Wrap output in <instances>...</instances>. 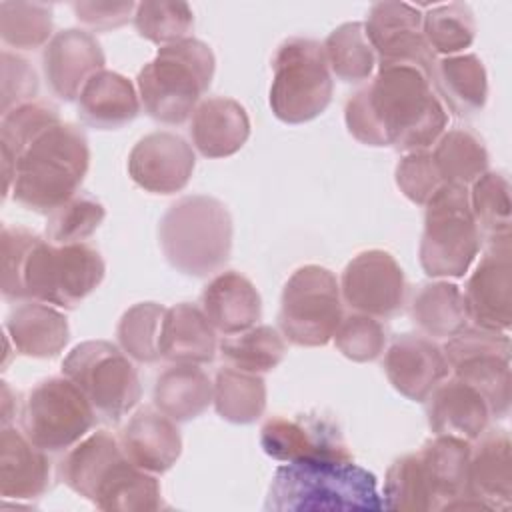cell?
<instances>
[{
	"instance_id": "4dcf8cb0",
	"label": "cell",
	"mask_w": 512,
	"mask_h": 512,
	"mask_svg": "<svg viewBox=\"0 0 512 512\" xmlns=\"http://www.w3.org/2000/svg\"><path fill=\"white\" fill-rule=\"evenodd\" d=\"M470 448V440L436 434L418 450V458L438 502V510H444L446 504L466 494Z\"/></svg>"
},
{
	"instance_id": "f6af8a7d",
	"label": "cell",
	"mask_w": 512,
	"mask_h": 512,
	"mask_svg": "<svg viewBox=\"0 0 512 512\" xmlns=\"http://www.w3.org/2000/svg\"><path fill=\"white\" fill-rule=\"evenodd\" d=\"M134 26L142 38L166 46L188 38L194 14L186 2L148 0L136 4Z\"/></svg>"
},
{
	"instance_id": "9a60e30c",
	"label": "cell",
	"mask_w": 512,
	"mask_h": 512,
	"mask_svg": "<svg viewBox=\"0 0 512 512\" xmlns=\"http://www.w3.org/2000/svg\"><path fill=\"white\" fill-rule=\"evenodd\" d=\"M366 36L378 56V64H412L430 80L436 54L424 40L422 14L404 2H376L364 22Z\"/></svg>"
},
{
	"instance_id": "52a82bcc",
	"label": "cell",
	"mask_w": 512,
	"mask_h": 512,
	"mask_svg": "<svg viewBox=\"0 0 512 512\" xmlns=\"http://www.w3.org/2000/svg\"><path fill=\"white\" fill-rule=\"evenodd\" d=\"M160 248L172 268L204 278L218 272L232 252V218L212 196L192 194L170 204L158 226Z\"/></svg>"
},
{
	"instance_id": "c3c4849f",
	"label": "cell",
	"mask_w": 512,
	"mask_h": 512,
	"mask_svg": "<svg viewBox=\"0 0 512 512\" xmlns=\"http://www.w3.org/2000/svg\"><path fill=\"white\" fill-rule=\"evenodd\" d=\"M2 66V92H0V112L2 116L26 102H34L38 94V76L32 64L8 50L0 54Z\"/></svg>"
},
{
	"instance_id": "1f68e13d",
	"label": "cell",
	"mask_w": 512,
	"mask_h": 512,
	"mask_svg": "<svg viewBox=\"0 0 512 512\" xmlns=\"http://www.w3.org/2000/svg\"><path fill=\"white\" fill-rule=\"evenodd\" d=\"M214 384L198 364H172L154 384V406L174 422L198 418L212 404Z\"/></svg>"
},
{
	"instance_id": "7a4b0ae2",
	"label": "cell",
	"mask_w": 512,
	"mask_h": 512,
	"mask_svg": "<svg viewBox=\"0 0 512 512\" xmlns=\"http://www.w3.org/2000/svg\"><path fill=\"white\" fill-rule=\"evenodd\" d=\"M0 272V290L10 302L36 300L76 308L100 286L106 264L84 242L52 244L24 226H4Z\"/></svg>"
},
{
	"instance_id": "e575fe53",
	"label": "cell",
	"mask_w": 512,
	"mask_h": 512,
	"mask_svg": "<svg viewBox=\"0 0 512 512\" xmlns=\"http://www.w3.org/2000/svg\"><path fill=\"white\" fill-rule=\"evenodd\" d=\"M212 402L220 418L232 424H252L266 410V382L260 374L222 366L214 378Z\"/></svg>"
},
{
	"instance_id": "30bf717a",
	"label": "cell",
	"mask_w": 512,
	"mask_h": 512,
	"mask_svg": "<svg viewBox=\"0 0 512 512\" xmlns=\"http://www.w3.org/2000/svg\"><path fill=\"white\" fill-rule=\"evenodd\" d=\"M62 374L84 392L96 414L108 422L126 416L142 396L130 356L108 340H86L74 346L62 362Z\"/></svg>"
},
{
	"instance_id": "d6986e66",
	"label": "cell",
	"mask_w": 512,
	"mask_h": 512,
	"mask_svg": "<svg viewBox=\"0 0 512 512\" xmlns=\"http://www.w3.org/2000/svg\"><path fill=\"white\" fill-rule=\"evenodd\" d=\"M106 56L94 34L68 28L52 36L42 52V68L50 92L72 102L80 96L84 84L100 70H104Z\"/></svg>"
},
{
	"instance_id": "ab89813d",
	"label": "cell",
	"mask_w": 512,
	"mask_h": 512,
	"mask_svg": "<svg viewBox=\"0 0 512 512\" xmlns=\"http://www.w3.org/2000/svg\"><path fill=\"white\" fill-rule=\"evenodd\" d=\"M218 348L232 366L254 374L274 370L286 354L284 336L276 328L266 324L252 326L238 334H230L218 344Z\"/></svg>"
},
{
	"instance_id": "681fc988",
	"label": "cell",
	"mask_w": 512,
	"mask_h": 512,
	"mask_svg": "<svg viewBox=\"0 0 512 512\" xmlns=\"http://www.w3.org/2000/svg\"><path fill=\"white\" fill-rule=\"evenodd\" d=\"M76 18L94 30H112L124 26L132 12L134 2H72ZM134 18V16H132Z\"/></svg>"
},
{
	"instance_id": "f1b7e54d",
	"label": "cell",
	"mask_w": 512,
	"mask_h": 512,
	"mask_svg": "<svg viewBox=\"0 0 512 512\" xmlns=\"http://www.w3.org/2000/svg\"><path fill=\"white\" fill-rule=\"evenodd\" d=\"M6 334L16 352L30 358H54L70 340L66 316L36 300H28L8 314Z\"/></svg>"
},
{
	"instance_id": "d590c367",
	"label": "cell",
	"mask_w": 512,
	"mask_h": 512,
	"mask_svg": "<svg viewBox=\"0 0 512 512\" xmlns=\"http://www.w3.org/2000/svg\"><path fill=\"white\" fill-rule=\"evenodd\" d=\"M468 200L474 222L480 232V240L486 246L512 242L510 230V182L504 172H484L470 184Z\"/></svg>"
},
{
	"instance_id": "f907efd6",
	"label": "cell",
	"mask_w": 512,
	"mask_h": 512,
	"mask_svg": "<svg viewBox=\"0 0 512 512\" xmlns=\"http://www.w3.org/2000/svg\"><path fill=\"white\" fill-rule=\"evenodd\" d=\"M10 394H12V390H10L8 382H2V426H10V418L14 416L10 412V406H12Z\"/></svg>"
},
{
	"instance_id": "ee69618b",
	"label": "cell",
	"mask_w": 512,
	"mask_h": 512,
	"mask_svg": "<svg viewBox=\"0 0 512 512\" xmlns=\"http://www.w3.org/2000/svg\"><path fill=\"white\" fill-rule=\"evenodd\" d=\"M106 210L90 194H74L48 214L46 238L52 244H76L92 236L102 224Z\"/></svg>"
},
{
	"instance_id": "6da1fadb",
	"label": "cell",
	"mask_w": 512,
	"mask_h": 512,
	"mask_svg": "<svg viewBox=\"0 0 512 512\" xmlns=\"http://www.w3.org/2000/svg\"><path fill=\"white\" fill-rule=\"evenodd\" d=\"M344 120L348 132L366 146L416 152L436 144L448 112L422 68L378 64L374 78L346 100Z\"/></svg>"
},
{
	"instance_id": "ba28073f",
	"label": "cell",
	"mask_w": 512,
	"mask_h": 512,
	"mask_svg": "<svg viewBox=\"0 0 512 512\" xmlns=\"http://www.w3.org/2000/svg\"><path fill=\"white\" fill-rule=\"evenodd\" d=\"M420 264L432 278H460L476 260L482 240L474 222L468 188L442 184L424 204Z\"/></svg>"
},
{
	"instance_id": "277c9868",
	"label": "cell",
	"mask_w": 512,
	"mask_h": 512,
	"mask_svg": "<svg viewBox=\"0 0 512 512\" xmlns=\"http://www.w3.org/2000/svg\"><path fill=\"white\" fill-rule=\"evenodd\" d=\"M266 510L274 512H378L384 508L372 472L352 460L286 462L276 468Z\"/></svg>"
},
{
	"instance_id": "7bdbcfd3",
	"label": "cell",
	"mask_w": 512,
	"mask_h": 512,
	"mask_svg": "<svg viewBox=\"0 0 512 512\" xmlns=\"http://www.w3.org/2000/svg\"><path fill=\"white\" fill-rule=\"evenodd\" d=\"M422 34L434 54H460L474 42V14L470 6L462 2L436 6L422 14Z\"/></svg>"
},
{
	"instance_id": "f546056e",
	"label": "cell",
	"mask_w": 512,
	"mask_h": 512,
	"mask_svg": "<svg viewBox=\"0 0 512 512\" xmlns=\"http://www.w3.org/2000/svg\"><path fill=\"white\" fill-rule=\"evenodd\" d=\"M432 84L440 102L456 116L480 112L488 98V76L476 54H454L436 60Z\"/></svg>"
},
{
	"instance_id": "d6a6232c",
	"label": "cell",
	"mask_w": 512,
	"mask_h": 512,
	"mask_svg": "<svg viewBox=\"0 0 512 512\" xmlns=\"http://www.w3.org/2000/svg\"><path fill=\"white\" fill-rule=\"evenodd\" d=\"M412 322L434 338H450L468 326L462 290L446 280L422 284L410 302Z\"/></svg>"
},
{
	"instance_id": "7c38bea8",
	"label": "cell",
	"mask_w": 512,
	"mask_h": 512,
	"mask_svg": "<svg viewBox=\"0 0 512 512\" xmlns=\"http://www.w3.org/2000/svg\"><path fill=\"white\" fill-rule=\"evenodd\" d=\"M22 432L46 452L78 444L94 426L96 410L64 374L38 382L22 406Z\"/></svg>"
},
{
	"instance_id": "5bb4252c",
	"label": "cell",
	"mask_w": 512,
	"mask_h": 512,
	"mask_svg": "<svg viewBox=\"0 0 512 512\" xmlns=\"http://www.w3.org/2000/svg\"><path fill=\"white\" fill-rule=\"evenodd\" d=\"M342 300L356 312L390 318L406 304V278L396 258L386 250H364L344 268Z\"/></svg>"
},
{
	"instance_id": "cb8c5ba5",
	"label": "cell",
	"mask_w": 512,
	"mask_h": 512,
	"mask_svg": "<svg viewBox=\"0 0 512 512\" xmlns=\"http://www.w3.org/2000/svg\"><path fill=\"white\" fill-rule=\"evenodd\" d=\"M50 486V460L24 432L2 426L0 434V496L4 500L40 498Z\"/></svg>"
},
{
	"instance_id": "ffe728a7",
	"label": "cell",
	"mask_w": 512,
	"mask_h": 512,
	"mask_svg": "<svg viewBox=\"0 0 512 512\" xmlns=\"http://www.w3.org/2000/svg\"><path fill=\"white\" fill-rule=\"evenodd\" d=\"M384 372L394 390L408 400L424 402L446 380L450 368L434 340L422 334H400L384 354Z\"/></svg>"
},
{
	"instance_id": "4316f807",
	"label": "cell",
	"mask_w": 512,
	"mask_h": 512,
	"mask_svg": "<svg viewBox=\"0 0 512 512\" xmlns=\"http://www.w3.org/2000/svg\"><path fill=\"white\" fill-rule=\"evenodd\" d=\"M140 112V96L134 84L112 70L96 72L78 96V116L86 126L116 130L130 124Z\"/></svg>"
},
{
	"instance_id": "603a6c76",
	"label": "cell",
	"mask_w": 512,
	"mask_h": 512,
	"mask_svg": "<svg viewBox=\"0 0 512 512\" xmlns=\"http://www.w3.org/2000/svg\"><path fill=\"white\" fill-rule=\"evenodd\" d=\"M120 442L126 456L152 474L170 470L182 454V436L176 422L156 406L140 408L122 428Z\"/></svg>"
},
{
	"instance_id": "8fae6325",
	"label": "cell",
	"mask_w": 512,
	"mask_h": 512,
	"mask_svg": "<svg viewBox=\"0 0 512 512\" xmlns=\"http://www.w3.org/2000/svg\"><path fill=\"white\" fill-rule=\"evenodd\" d=\"M340 282L334 272L306 264L294 270L282 288L278 326L296 346H324L342 320Z\"/></svg>"
},
{
	"instance_id": "83f0119b",
	"label": "cell",
	"mask_w": 512,
	"mask_h": 512,
	"mask_svg": "<svg viewBox=\"0 0 512 512\" xmlns=\"http://www.w3.org/2000/svg\"><path fill=\"white\" fill-rule=\"evenodd\" d=\"M216 350V328L202 308L190 302L166 308L160 334L162 358L174 364H206L214 360Z\"/></svg>"
},
{
	"instance_id": "f35d334b",
	"label": "cell",
	"mask_w": 512,
	"mask_h": 512,
	"mask_svg": "<svg viewBox=\"0 0 512 512\" xmlns=\"http://www.w3.org/2000/svg\"><path fill=\"white\" fill-rule=\"evenodd\" d=\"M384 510L428 512L438 510V502L418 458V452L396 458L384 478Z\"/></svg>"
},
{
	"instance_id": "ac0fdd59",
	"label": "cell",
	"mask_w": 512,
	"mask_h": 512,
	"mask_svg": "<svg viewBox=\"0 0 512 512\" xmlns=\"http://www.w3.org/2000/svg\"><path fill=\"white\" fill-rule=\"evenodd\" d=\"M194 166L192 146L182 136L166 130L140 138L128 156L130 178L154 194H174L186 188Z\"/></svg>"
},
{
	"instance_id": "bcb514c9",
	"label": "cell",
	"mask_w": 512,
	"mask_h": 512,
	"mask_svg": "<svg viewBox=\"0 0 512 512\" xmlns=\"http://www.w3.org/2000/svg\"><path fill=\"white\" fill-rule=\"evenodd\" d=\"M332 338L346 358L354 362H372L384 352L388 336L384 324L376 316L352 312L342 316Z\"/></svg>"
},
{
	"instance_id": "836d02e7",
	"label": "cell",
	"mask_w": 512,
	"mask_h": 512,
	"mask_svg": "<svg viewBox=\"0 0 512 512\" xmlns=\"http://www.w3.org/2000/svg\"><path fill=\"white\" fill-rule=\"evenodd\" d=\"M62 122L56 106L34 100L26 102L2 116L0 122V154H2V176L4 196L10 194L14 182V168L26 146L42 134L46 128Z\"/></svg>"
},
{
	"instance_id": "44dd1931",
	"label": "cell",
	"mask_w": 512,
	"mask_h": 512,
	"mask_svg": "<svg viewBox=\"0 0 512 512\" xmlns=\"http://www.w3.org/2000/svg\"><path fill=\"white\" fill-rule=\"evenodd\" d=\"M470 448L468 498L484 510H506L512 502V444L506 430H484Z\"/></svg>"
},
{
	"instance_id": "60d3db41",
	"label": "cell",
	"mask_w": 512,
	"mask_h": 512,
	"mask_svg": "<svg viewBox=\"0 0 512 512\" xmlns=\"http://www.w3.org/2000/svg\"><path fill=\"white\" fill-rule=\"evenodd\" d=\"M0 38L16 50H36L52 40V4L0 2Z\"/></svg>"
},
{
	"instance_id": "7dc6e473",
	"label": "cell",
	"mask_w": 512,
	"mask_h": 512,
	"mask_svg": "<svg viewBox=\"0 0 512 512\" xmlns=\"http://www.w3.org/2000/svg\"><path fill=\"white\" fill-rule=\"evenodd\" d=\"M394 178L400 192L418 206H424L444 184L432 152L428 150L406 152V156H402L396 164Z\"/></svg>"
},
{
	"instance_id": "e0dca14e",
	"label": "cell",
	"mask_w": 512,
	"mask_h": 512,
	"mask_svg": "<svg viewBox=\"0 0 512 512\" xmlns=\"http://www.w3.org/2000/svg\"><path fill=\"white\" fill-rule=\"evenodd\" d=\"M262 450L280 462L352 460L338 428L314 416H272L260 428Z\"/></svg>"
},
{
	"instance_id": "484cf974",
	"label": "cell",
	"mask_w": 512,
	"mask_h": 512,
	"mask_svg": "<svg viewBox=\"0 0 512 512\" xmlns=\"http://www.w3.org/2000/svg\"><path fill=\"white\" fill-rule=\"evenodd\" d=\"M200 304L210 324L228 336L252 328L262 314L256 286L236 270L214 276L202 290Z\"/></svg>"
},
{
	"instance_id": "8992f818",
	"label": "cell",
	"mask_w": 512,
	"mask_h": 512,
	"mask_svg": "<svg viewBox=\"0 0 512 512\" xmlns=\"http://www.w3.org/2000/svg\"><path fill=\"white\" fill-rule=\"evenodd\" d=\"M214 52L198 38L160 46L138 72V96L144 112L162 124L186 122L214 78Z\"/></svg>"
},
{
	"instance_id": "2e32d148",
	"label": "cell",
	"mask_w": 512,
	"mask_h": 512,
	"mask_svg": "<svg viewBox=\"0 0 512 512\" xmlns=\"http://www.w3.org/2000/svg\"><path fill=\"white\" fill-rule=\"evenodd\" d=\"M464 306L474 326L508 332L512 324V242L486 246L464 286Z\"/></svg>"
},
{
	"instance_id": "7402d4cb",
	"label": "cell",
	"mask_w": 512,
	"mask_h": 512,
	"mask_svg": "<svg viewBox=\"0 0 512 512\" xmlns=\"http://www.w3.org/2000/svg\"><path fill=\"white\" fill-rule=\"evenodd\" d=\"M428 426L434 434L476 440L490 422V406L486 398L460 378L442 380L424 400Z\"/></svg>"
},
{
	"instance_id": "74e56055",
	"label": "cell",
	"mask_w": 512,
	"mask_h": 512,
	"mask_svg": "<svg viewBox=\"0 0 512 512\" xmlns=\"http://www.w3.org/2000/svg\"><path fill=\"white\" fill-rule=\"evenodd\" d=\"M322 46L328 68L338 80L358 84L372 76L376 52L362 22L340 24L328 34Z\"/></svg>"
},
{
	"instance_id": "9c48e42d",
	"label": "cell",
	"mask_w": 512,
	"mask_h": 512,
	"mask_svg": "<svg viewBox=\"0 0 512 512\" xmlns=\"http://www.w3.org/2000/svg\"><path fill=\"white\" fill-rule=\"evenodd\" d=\"M270 108L286 124H302L320 116L332 100V72L324 46L312 38H286L272 60Z\"/></svg>"
},
{
	"instance_id": "8d00e7d4",
	"label": "cell",
	"mask_w": 512,
	"mask_h": 512,
	"mask_svg": "<svg viewBox=\"0 0 512 512\" xmlns=\"http://www.w3.org/2000/svg\"><path fill=\"white\" fill-rule=\"evenodd\" d=\"M444 184L470 186L488 170V150L484 140L470 128H450L436 140L432 152Z\"/></svg>"
},
{
	"instance_id": "b9f144b4",
	"label": "cell",
	"mask_w": 512,
	"mask_h": 512,
	"mask_svg": "<svg viewBox=\"0 0 512 512\" xmlns=\"http://www.w3.org/2000/svg\"><path fill=\"white\" fill-rule=\"evenodd\" d=\"M166 308L158 302H138L130 306L116 328L120 348L136 362L152 364L162 358L160 334Z\"/></svg>"
},
{
	"instance_id": "4fadbf2b",
	"label": "cell",
	"mask_w": 512,
	"mask_h": 512,
	"mask_svg": "<svg viewBox=\"0 0 512 512\" xmlns=\"http://www.w3.org/2000/svg\"><path fill=\"white\" fill-rule=\"evenodd\" d=\"M442 350L454 376L486 398L490 414L496 418L508 416L512 386L508 332L466 326L450 336Z\"/></svg>"
},
{
	"instance_id": "3957f363",
	"label": "cell",
	"mask_w": 512,
	"mask_h": 512,
	"mask_svg": "<svg viewBox=\"0 0 512 512\" xmlns=\"http://www.w3.org/2000/svg\"><path fill=\"white\" fill-rule=\"evenodd\" d=\"M60 480L104 512H152L162 508L160 482L138 468L120 438L100 430L68 450L58 464Z\"/></svg>"
},
{
	"instance_id": "d4e9b609",
	"label": "cell",
	"mask_w": 512,
	"mask_h": 512,
	"mask_svg": "<svg viewBox=\"0 0 512 512\" xmlns=\"http://www.w3.org/2000/svg\"><path fill=\"white\" fill-rule=\"evenodd\" d=\"M194 148L206 158L236 154L250 136V118L244 106L226 96L200 100L190 120Z\"/></svg>"
},
{
	"instance_id": "5b68a950",
	"label": "cell",
	"mask_w": 512,
	"mask_h": 512,
	"mask_svg": "<svg viewBox=\"0 0 512 512\" xmlns=\"http://www.w3.org/2000/svg\"><path fill=\"white\" fill-rule=\"evenodd\" d=\"M88 166L90 148L84 130L58 122L38 134L16 160L12 198L28 210L50 214L78 194Z\"/></svg>"
}]
</instances>
